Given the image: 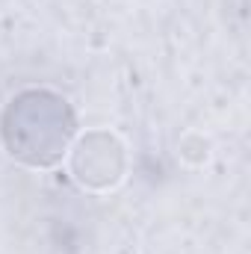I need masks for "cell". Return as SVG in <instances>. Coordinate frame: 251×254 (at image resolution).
<instances>
[{
    "label": "cell",
    "instance_id": "1",
    "mask_svg": "<svg viewBox=\"0 0 251 254\" xmlns=\"http://www.w3.org/2000/svg\"><path fill=\"white\" fill-rule=\"evenodd\" d=\"M74 136V110L51 89L18 92L0 116V139L6 154L27 169H54L63 163Z\"/></svg>",
    "mask_w": 251,
    "mask_h": 254
},
{
    "label": "cell",
    "instance_id": "2",
    "mask_svg": "<svg viewBox=\"0 0 251 254\" xmlns=\"http://www.w3.org/2000/svg\"><path fill=\"white\" fill-rule=\"evenodd\" d=\"M65 166L71 181L86 192L116 190L127 175V145L110 127H92L74 136Z\"/></svg>",
    "mask_w": 251,
    "mask_h": 254
}]
</instances>
